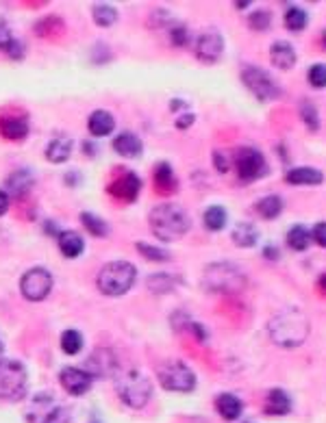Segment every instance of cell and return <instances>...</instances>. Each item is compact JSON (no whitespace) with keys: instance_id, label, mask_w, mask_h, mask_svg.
Returning <instances> with one entry per match:
<instances>
[{"instance_id":"1f68e13d","label":"cell","mask_w":326,"mask_h":423,"mask_svg":"<svg viewBox=\"0 0 326 423\" xmlns=\"http://www.w3.org/2000/svg\"><path fill=\"white\" fill-rule=\"evenodd\" d=\"M300 120L305 122V126L311 131V133H318L320 131V113H318V106L309 100H302L300 102Z\"/></svg>"},{"instance_id":"f35d334b","label":"cell","mask_w":326,"mask_h":423,"mask_svg":"<svg viewBox=\"0 0 326 423\" xmlns=\"http://www.w3.org/2000/svg\"><path fill=\"white\" fill-rule=\"evenodd\" d=\"M307 78H309V85L316 87V89H324L326 87V66L324 64H316L309 68L307 72Z\"/></svg>"},{"instance_id":"c3c4849f","label":"cell","mask_w":326,"mask_h":423,"mask_svg":"<svg viewBox=\"0 0 326 423\" xmlns=\"http://www.w3.org/2000/svg\"><path fill=\"white\" fill-rule=\"evenodd\" d=\"M322 44H324V48H326V30L322 33Z\"/></svg>"},{"instance_id":"f1b7e54d","label":"cell","mask_w":326,"mask_h":423,"mask_svg":"<svg viewBox=\"0 0 326 423\" xmlns=\"http://www.w3.org/2000/svg\"><path fill=\"white\" fill-rule=\"evenodd\" d=\"M0 131L3 135L11 141H20L28 135V124L24 120H18V118H5L0 122Z\"/></svg>"},{"instance_id":"44dd1931","label":"cell","mask_w":326,"mask_h":423,"mask_svg":"<svg viewBox=\"0 0 326 423\" xmlns=\"http://www.w3.org/2000/svg\"><path fill=\"white\" fill-rule=\"evenodd\" d=\"M114 129H116V120L109 111L98 109V111L89 115V133L94 137H107V135H111Z\"/></svg>"},{"instance_id":"ffe728a7","label":"cell","mask_w":326,"mask_h":423,"mask_svg":"<svg viewBox=\"0 0 326 423\" xmlns=\"http://www.w3.org/2000/svg\"><path fill=\"white\" fill-rule=\"evenodd\" d=\"M114 150L122 156H127V159H137L139 154H142L144 146H142V139L133 133H122L114 139Z\"/></svg>"},{"instance_id":"7bdbcfd3","label":"cell","mask_w":326,"mask_h":423,"mask_svg":"<svg viewBox=\"0 0 326 423\" xmlns=\"http://www.w3.org/2000/svg\"><path fill=\"white\" fill-rule=\"evenodd\" d=\"M194 120H196V115L192 113V111H185L179 120H176V129H181V131H185L188 126H192L194 124Z\"/></svg>"},{"instance_id":"d6986e66","label":"cell","mask_w":326,"mask_h":423,"mask_svg":"<svg viewBox=\"0 0 326 423\" xmlns=\"http://www.w3.org/2000/svg\"><path fill=\"white\" fill-rule=\"evenodd\" d=\"M215 408L217 413H220L222 419L226 421H235L242 417L244 413V404L237 395H233V393H222V395H217L215 400Z\"/></svg>"},{"instance_id":"603a6c76","label":"cell","mask_w":326,"mask_h":423,"mask_svg":"<svg viewBox=\"0 0 326 423\" xmlns=\"http://www.w3.org/2000/svg\"><path fill=\"white\" fill-rule=\"evenodd\" d=\"M230 239L237 247H253L259 241V230L251 222H239L230 232Z\"/></svg>"},{"instance_id":"e0dca14e","label":"cell","mask_w":326,"mask_h":423,"mask_svg":"<svg viewBox=\"0 0 326 423\" xmlns=\"http://www.w3.org/2000/svg\"><path fill=\"white\" fill-rule=\"evenodd\" d=\"M285 182L293 187H316L324 182V174L316 167H291L285 174Z\"/></svg>"},{"instance_id":"484cf974","label":"cell","mask_w":326,"mask_h":423,"mask_svg":"<svg viewBox=\"0 0 326 423\" xmlns=\"http://www.w3.org/2000/svg\"><path fill=\"white\" fill-rule=\"evenodd\" d=\"M83 247H85V243L81 239V234H76V232H61L59 234V250L64 256H68V258L81 256Z\"/></svg>"},{"instance_id":"cb8c5ba5","label":"cell","mask_w":326,"mask_h":423,"mask_svg":"<svg viewBox=\"0 0 326 423\" xmlns=\"http://www.w3.org/2000/svg\"><path fill=\"white\" fill-rule=\"evenodd\" d=\"M70 154H72V139H68V137H57L51 141L48 148H46V159L53 161V163L68 161Z\"/></svg>"},{"instance_id":"5bb4252c","label":"cell","mask_w":326,"mask_h":423,"mask_svg":"<svg viewBox=\"0 0 326 423\" xmlns=\"http://www.w3.org/2000/svg\"><path fill=\"white\" fill-rule=\"evenodd\" d=\"M109 191H111L116 198L120 200H127V202H133L137 198V194L142 191V178L133 171H127L120 180H116L111 187H109Z\"/></svg>"},{"instance_id":"74e56055","label":"cell","mask_w":326,"mask_h":423,"mask_svg":"<svg viewBox=\"0 0 326 423\" xmlns=\"http://www.w3.org/2000/svg\"><path fill=\"white\" fill-rule=\"evenodd\" d=\"M137 250L142 252L144 258L148 261H157V263H167V261H172V254L167 252V250H161V247H154L150 243H137Z\"/></svg>"},{"instance_id":"7c38bea8","label":"cell","mask_w":326,"mask_h":423,"mask_svg":"<svg viewBox=\"0 0 326 423\" xmlns=\"http://www.w3.org/2000/svg\"><path fill=\"white\" fill-rule=\"evenodd\" d=\"M224 53V37L217 33L215 28L205 30L203 35L196 39V57L203 64H215Z\"/></svg>"},{"instance_id":"3957f363","label":"cell","mask_w":326,"mask_h":423,"mask_svg":"<svg viewBox=\"0 0 326 423\" xmlns=\"http://www.w3.org/2000/svg\"><path fill=\"white\" fill-rule=\"evenodd\" d=\"M203 287L211 293H239L246 287V274L235 263L217 261L205 267Z\"/></svg>"},{"instance_id":"6da1fadb","label":"cell","mask_w":326,"mask_h":423,"mask_svg":"<svg viewBox=\"0 0 326 423\" xmlns=\"http://www.w3.org/2000/svg\"><path fill=\"white\" fill-rule=\"evenodd\" d=\"M309 332H311L309 317L296 306L281 308L268 321V335H270L272 343L278 348H285V350L300 348L302 343L309 339Z\"/></svg>"},{"instance_id":"f907efd6","label":"cell","mask_w":326,"mask_h":423,"mask_svg":"<svg viewBox=\"0 0 326 423\" xmlns=\"http://www.w3.org/2000/svg\"><path fill=\"white\" fill-rule=\"evenodd\" d=\"M244 423H255V421H244Z\"/></svg>"},{"instance_id":"8fae6325","label":"cell","mask_w":326,"mask_h":423,"mask_svg":"<svg viewBox=\"0 0 326 423\" xmlns=\"http://www.w3.org/2000/svg\"><path fill=\"white\" fill-rule=\"evenodd\" d=\"M51 289H53V276L44 267L28 270L20 280V291L30 302H42L51 293Z\"/></svg>"},{"instance_id":"d590c367","label":"cell","mask_w":326,"mask_h":423,"mask_svg":"<svg viewBox=\"0 0 326 423\" xmlns=\"http://www.w3.org/2000/svg\"><path fill=\"white\" fill-rule=\"evenodd\" d=\"M248 26L253 30H259V33H266V30L272 26V13L268 9H257L248 15Z\"/></svg>"},{"instance_id":"836d02e7","label":"cell","mask_w":326,"mask_h":423,"mask_svg":"<svg viewBox=\"0 0 326 423\" xmlns=\"http://www.w3.org/2000/svg\"><path fill=\"white\" fill-rule=\"evenodd\" d=\"M81 222L89 230V234H94V237H107V234H109L107 222H105V219H100L98 215H94V213H87V211L81 213Z\"/></svg>"},{"instance_id":"5b68a950","label":"cell","mask_w":326,"mask_h":423,"mask_svg":"<svg viewBox=\"0 0 326 423\" xmlns=\"http://www.w3.org/2000/svg\"><path fill=\"white\" fill-rule=\"evenodd\" d=\"M137 278V270L135 265H131L129 261H114V263H107L105 267L98 274V289L105 295H124Z\"/></svg>"},{"instance_id":"4316f807","label":"cell","mask_w":326,"mask_h":423,"mask_svg":"<svg viewBox=\"0 0 326 423\" xmlns=\"http://www.w3.org/2000/svg\"><path fill=\"white\" fill-rule=\"evenodd\" d=\"M283 209H285V202H283L281 196H276V194L266 196V198H261V200L257 202V211L261 213L263 219H268V222H270V219H276L278 215H281Z\"/></svg>"},{"instance_id":"681fc988","label":"cell","mask_w":326,"mask_h":423,"mask_svg":"<svg viewBox=\"0 0 326 423\" xmlns=\"http://www.w3.org/2000/svg\"><path fill=\"white\" fill-rule=\"evenodd\" d=\"M0 354H3V343H0Z\"/></svg>"},{"instance_id":"d6a6232c","label":"cell","mask_w":326,"mask_h":423,"mask_svg":"<svg viewBox=\"0 0 326 423\" xmlns=\"http://www.w3.org/2000/svg\"><path fill=\"white\" fill-rule=\"evenodd\" d=\"M203 217H205V226L213 232L222 230L228 222V213L222 207H209Z\"/></svg>"},{"instance_id":"8992f818","label":"cell","mask_w":326,"mask_h":423,"mask_svg":"<svg viewBox=\"0 0 326 423\" xmlns=\"http://www.w3.org/2000/svg\"><path fill=\"white\" fill-rule=\"evenodd\" d=\"M242 83L251 89L253 96L259 102H274L283 98V87L276 85L272 74L257 66H246L242 70Z\"/></svg>"},{"instance_id":"52a82bcc","label":"cell","mask_w":326,"mask_h":423,"mask_svg":"<svg viewBox=\"0 0 326 423\" xmlns=\"http://www.w3.org/2000/svg\"><path fill=\"white\" fill-rule=\"evenodd\" d=\"M235 167L239 180L244 182H255L259 178H266L270 174V165L266 161L263 152L255 146H242L235 152Z\"/></svg>"},{"instance_id":"83f0119b","label":"cell","mask_w":326,"mask_h":423,"mask_svg":"<svg viewBox=\"0 0 326 423\" xmlns=\"http://www.w3.org/2000/svg\"><path fill=\"white\" fill-rule=\"evenodd\" d=\"M283 24H285L287 30H291V33H300V30H305L307 24H309V15H307V11H305L302 7L291 5V7H287V11H285Z\"/></svg>"},{"instance_id":"2e32d148","label":"cell","mask_w":326,"mask_h":423,"mask_svg":"<svg viewBox=\"0 0 326 423\" xmlns=\"http://www.w3.org/2000/svg\"><path fill=\"white\" fill-rule=\"evenodd\" d=\"M291 406H293V402H291V397H289V393L285 388H270L263 413L272 415V417H283V415L291 413Z\"/></svg>"},{"instance_id":"9c48e42d","label":"cell","mask_w":326,"mask_h":423,"mask_svg":"<svg viewBox=\"0 0 326 423\" xmlns=\"http://www.w3.org/2000/svg\"><path fill=\"white\" fill-rule=\"evenodd\" d=\"M28 423H68L70 411L51 395H37L26 411Z\"/></svg>"},{"instance_id":"4fadbf2b","label":"cell","mask_w":326,"mask_h":423,"mask_svg":"<svg viewBox=\"0 0 326 423\" xmlns=\"http://www.w3.org/2000/svg\"><path fill=\"white\" fill-rule=\"evenodd\" d=\"M59 382L68 393L85 395L91 386V375H89V371H83L79 367H64L59 373Z\"/></svg>"},{"instance_id":"ba28073f","label":"cell","mask_w":326,"mask_h":423,"mask_svg":"<svg viewBox=\"0 0 326 423\" xmlns=\"http://www.w3.org/2000/svg\"><path fill=\"white\" fill-rule=\"evenodd\" d=\"M26 391V369L18 360L0 356V400H20Z\"/></svg>"},{"instance_id":"7a4b0ae2","label":"cell","mask_w":326,"mask_h":423,"mask_svg":"<svg viewBox=\"0 0 326 423\" xmlns=\"http://www.w3.org/2000/svg\"><path fill=\"white\" fill-rule=\"evenodd\" d=\"M150 228L152 232L157 234V239L161 241H174V239H181L185 232L192 228V217L188 215L183 207L179 205H159L150 211Z\"/></svg>"},{"instance_id":"e575fe53","label":"cell","mask_w":326,"mask_h":423,"mask_svg":"<svg viewBox=\"0 0 326 423\" xmlns=\"http://www.w3.org/2000/svg\"><path fill=\"white\" fill-rule=\"evenodd\" d=\"M61 350H64L68 356H74L83 350V337L79 330H66L61 335Z\"/></svg>"},{"instance_id":"7dc6e473","label":"cell","mask_w":326,"mask_h":423,"mask_svg":"<svg viewBox=\"0 0 326 423\" xmlns=\"http://www.w3.org/2000/svg\"><path fill=\"white\" fill-rule=\"evenodd\" d=\"M248 5H251V3H248V0H244V3H242V0H239V3H235V7H237V9H246Z\"/></svg>"},{"instance_id":"ac0fdd59","label":"cell","mask_w":326,"mask_h":423,"mask_svg":"<svg viewBox=\"0 0 326 423\" xmlns=\"http://www.w3.org/2000/svg\"><path fill=\"white\" fill-rule=\"evenodd\" d=\"M154 189L163 196H170L179 189V180H176L174 169L170 167V163H165V161L154 167Z\"/></svg>"},{"instance_id":"60d3db41","label":"cell","mask_w":326,"mask_h":423,"mask_svg":"<svg viewBox=\"0 0 326 423\" xmlns=\"http://www.w3.org/2000/svg\"><path fill=\"white\" fill-rule=\"evenodd\" d=\"M213 165H215L217 171H220V174H226V171L230 169V159H228V154L222 152V150H213Z\"/></svg>"},{"instance_id":"9a60e30c","label":"cell","mask_w":326,"mask_h":423,"mask_svg":"<svg viewBox=\"0 0 326 423\" xmlns=\"http://www.w3.org/2000/svg\"><path fill=\"white\" fill-rule=\"evenodd\" d=\"M270 59H272L274 68H278V70H291L293 66H296L298 55H296V48H293L289 41L281 39V41H274L272 44Z\"/></svg>"},{"instance_id":"b9f144b4","label":"cell","mask_w":326,"mask_h":423,"mask_svg":"<svg viewBox=\"0 0 326 423\" xmlns=\"http://www.w3.org/2000/svg\"><path fill=\"white\" fill-rule=\"evenodd\" d=\"M311 239H314L320 247H326V222H320V224L314 226Z\"/></svg>"},{"instance_id":"4dcf8cb0","label":"cell","mask_w":326,"mask_h":423,"mask_svg":"<svg viewBox=\"0 0 326 423\" xmlns=\"http://www.w3.org/2000/svg\"><path fill=\"white\" fill-rule=\"evenodd\" d=\"M179 285V278L174 276H170V274H152L148 278V289L152 293H170V291H174Z\"/></svg>"},{"instance_id":"277c9868","label":"cell","mask_w":326,"mask_h":423,"mask_svg":"<svg viewBox=\"0 0 326 423\" xmlns=\"http://www.w3.org/2000/svg\"><path fill=\"white\" fill-rule=\"evenodd\" d=\"M116 388L129 408H144L152 395V384L139 369H127L116 373Z\"/></svg>"},{"instance_id":"8d00e7d4","label":"cell","mask_w":326,"mask_h":423,"mask_svg":"<svg viewBox=\"0 0 326 423\" xmlns=\"http://www.w3.org/2000/svg\"><path fill=\"white\" fill-rule=\"evenodd\" d=\"M91 15H94V22L98 26H105V28L111 26L118 20V11L111 5H96L94 11H91Z\"/></svg>"},{"instance_id":"ee69618b","label":"cell","mask_w":326,"mask_h":423,"mask_svg":"<svg viewBox=\"0 0 326 423\" xmlns=\"http://www.w3.org/2000/svg\"><path fill=\"white\" fill-rule=\"evenodd\" d=\"M261 254L266 256L268 261H278L281 258V247H276V245H266L261 250Z\"/></svg>"},{"instance_id":"f6af8a7d","label":"cell","mask_w":326,"mask_h":423,"mask_svg":"<svg viewBox=\"0 0 326 423\" xmlns=\"http://www.w3.org/2000/svg\"><path fill=\"white\" fill-rule=\"evenodd\" d=\"M9 211V196L5 191H0V217Z\"/></svg>"},{"instance_id":"f546056e","label":"cell","mask_w":326,"mask_h":423,"mask_svg":"<svg viewBox=\"0 0 326 423\" xmlns=\"http://www.w3.org/2000/svg\"><path fill=\"white\" fill-rule=\"evenodd\" d=\"M309 243H311V232H309L305 226L296 224V226H291L287 230V245L291 250H296V252H305V250L309 247Z\"/></svg>"},{"instance_id":"7402d4cb","label":"cell","mask_w":326,"mask_h":423,"mask_svg":"<svg viewBox=\"0 0 326 423\" xmlns=\"http://www.w3.org/2000/svg\"><path fill=\"white\" fill-rule=\"evenodd\" d=\"M33 185H35V176H33V171H30V169H18V171H13V174L7 178V189L13 196L28 194Z\"/></svg>"},{"instance_id":"30bf717a","label":"cell","mask_w":326,"mask_h":423,"mask_svg":"<svg viewBox=\"0 0 326 423\" xmlns=\"http://www.w3.org/2000/svg\"><path fill=\"white\" fill-rule=\"evenodd\" d=\"M159 382L165 391H174V393H190L196 386V373L181 363V360H170L159 369Z\"/></svg>"},{"instance_id":"bcb514c9","label":"cell","mask_w":326,"mask_h":423,"mask_svg":"<svg viewBox=\"0 0 326 423\" xmlns=\"http://www.w3.org/2000/svg\"><path fill=\"white\" fill-rule=\"evenodd\" d=\"M318 287H320V289L326 293V274H322V276H320V280H318Z\"/></svg>"},{"instance_id":"d4e9b609","label":"cell","mask_w":326,"mask_h":423,"mask_svg":"<svg viewBox=\"0 0 326 423\" xmlns=\"http://www.w3.org/2000/svg\"><path fill=\"white\" fill-rule=\"evenodd\" d=\"M0 50H5L11 59H22L24 57V46L20 39L11 35V30L5 22H0Z\"/></svg>"},{"instance_id":"ab89813d","label":"cell","mask_w":326,"mask_h":423,"mask_svg":"<svg viewBox=\"0 0 326 423\" xmlns=\"http://www.w3.org/2000/svg\"><path fill=\"white\" fill-rule=\"evenodd\" d=\"M170 39H172L174 46H188L190 44V30L185 24L176 22V24H170Z\"/></svg>"}]
</instances>
